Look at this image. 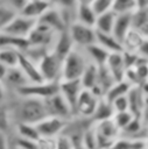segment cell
I'll return each instance as SVG.
<instances>
[{"label": "cell", "instance_id": "cell-46", "mask_svg": "<svg viewBox=\"0 0 148 149\" xmlns=\"http://www.w3.org/2000/svg\"><path fill=\"white\" fill-rule=\"evenodd\" d=\"M141 90H142V92H143V94L145 95H148V80H146L141 86Z\"/></svg>", "mask_w": 148, "mask_h": 149}, {"label": "cell", "instance_id": "cell-34", "mask_svg": "<svg viewBox=\"0 0 148 149\" xmlns=\"http://www.w3.org/2000/svg\"><path fill=\"white\" fill-rule=\"evenodd\" d=\"M52 7L62 10H76L78 6V0H48Z\"/></svg>", "mask_w": 148, "mask_h": 149}, {"label": "cell", "instance_id": "cell-32", "mask_svg": "<svg viewBox=\"0 0 148 149\" xmlns=\"http://www.w3.org/2000/svg\"><path fill=\"white\" fill-rule=\"evenodd\" d=\"M17 14L19 13L14 10L13 8L0 3V34L3 33V30L8 27V24L13 21V19Z\"/></svg>", "mask_w": 148, "mask_h": 149}, {"label": "cell", "instance_id": "cell-20", "mask_svg": "<svg viewBox=\"0 0 148 149\" xmlns=\"http://www.w3.org/2000/svg\"><path fill=\"white\" fill-rule=\"evenodd\" d=\"M133 28V14H121L117 15L114 28L112 34L114 35L115 38H118L121 43L122 40L125 38L126 34Z\"/></svg>", "mask_w": 148, "mask_h": 149}, {"label": "cell", "instance_id": "cell-50", "mask_svg": "<svg viewBox=\"0 0 148 149\" xmlns=\"http://www.w3.org/2000/svg\"><path fill=\"white\" fill-rule=\"evenodd\" d=\"M9 149H20V148H17V147H15V146L10 144V148H9Z\"/></svg>", "mask_w": 148, "mask_h": 149}, {"label": "cell", "instance_id": "cell-27", "mask_svg": "<svg viewBox=\"0 0 148 149\" xmlns=\"http://www.w3.org/2000/svg\"><path fill=\"white\" fill-rule=\"evenodd\" d=\"M29 47V42L26 38H17L7 34H0V48H12L23 52Z\"/></svg>", "mask_w": 148, "mask_h": 149}, {"label": "cell", "instance_id": "cell-38", "mask_svg": "<svg viewBox=\"0 0 148 149\" xmlns=\"http://www.w3.org/2000/svg\"><path fill=\"white\" fill-rule=\"evenodd\" d=\"M13 146L20 148V149H37V141H31V140H26L19 136H14L13 140Z\"/></svg>", "mask_w": 148, "mask_h": 149}, {"label": "cell", "instance_id": "cell-49", "mask_svg": "<svg viewBox=\"0 0 148 149\" xmlns=\"http://www.w3.org/2000/svg\"><path fill=\"white\" fill-rule=\"evenodd\" d=\"M76 149H86V148H85V147H84V146H83V144L80 143V144H78V146H76Z\"/></svg>", "mask_w": 148, "mask_h": 149}, {"label": "cell", "instance_id": "cell-14", "mask_svg": "<svg viewBox=\"0 0 148 149\" xmlns=\"http://www.w3.org/2000/svg\"><path fill=\"white\" fill-rule=\"evenodd\" d=\"M2 84L5 85V87L7 88L8 92H16L19 88H21L30 83L27 79V77L24 76V73L20 70V68L16 66V68L8 69Z\"/></svg>", "mask_w": 148, "mask_h": 149}, {"label": "cell", "instance_id": "cell-13", "mask_svg": "<svg viewBox=\"0 0 148 149\" xmlns=\"http://www.w3.org/2000/svg\"><path fill=\"white\" fill-rule=\"evenodd\" d=\"M50 7H51V5L48 0H27L19 14L38 21V19Z\"/></svg>", "mask_w": 148, "mask_h": 149}, {"label": "cell", "instance_id": "cell-11", "mask_svg": "<svg viewBox=\"0 0 148 149\" xmlns=\"http://www.w3.org/2000/svg\"><path fill=\"white\" fill-rule=\"evenodd\" d=\"M66 125H68V121L65 120H62L55 116H47L45 119H43L36 125V128L41 137L56 139L58 135H61L64 132Z\"/></svg>", "mask_w": 148, "mask_h": 149}, {"label": "cell", "instance_id": "cell-52", "mask_svg": "<svg viewBox=\"0 0 148 149\" xmlns=\"http://www.w3.org/2000/svg\"><path fill=\"white\" fill-rule=\"evenodd\" d=\"M143 149H147V148H146V147H145V148H143Z\"/></svg>", "mask_w": 148, "mask_h": 149}, {"label": "cell", "instance_id": "cell-6", "mask_svg": "<svg viewBox=\"0 0 148 149\" xmlns=\"http://www.w3.org/2000/svg\"><path fill=\"white\" fill-rule=\"evenodd\" d=\"M38 69L44 81L59 83L62 80V68L63 59L56 56L52 51H49L40 62Z\"/></svg>", "mask_w": 148, "mask_h": 149}, {"label": "cell", "instance_id": "cell-15", "mask_svg": "<svg viewBox=\"0 0 148 149\" xmlns=\"http://www.w3.org/2000/svg\"><path fill=\"white\" fill-rule=\"evenodd\" d=\"M105 66L111 72V74L115 79V81H121L125 79V73H126L127 66H126L122 52L111 54Z\"/></svg>", "mask_w": 148, "mask_h": 149}, {"label": "cell", "instance_id": "cell-1", "mask_svg": "<svg viewBox=\"0 0 148 149\" xmlns=\"http://www.w3.org/2000/svg\"><path fill=\"white\" fill-rule=\"evenodd\" d=\"M10 120L13 123H30L37 125L40 121L48 116V112L43 100L20 97L13 92H9L6 101Z\"/></svg>", "mask_w": 148, "mask_h": 149}, {"label": "cell", "instance_id": "cell-24", "mask_svg": "<svg viewBox=\"0 0 148 149\" xmlns=\"http://www.w3.org/2000/svg\"><path fill=\"white\" fill-rule=\"evenodd\" d=\"M97 43L106 49L110 54L114 52H122V43L114 37L113 34H103V33H97Z\"/></svg>", "mask_w": 148, "mask_h": 149}, {"label": "cell", "instance_id": "cell-19", "mask_svg": "<svg viewBox=\"0 0 148 149\" xmlns=\"http://www.w3.org/2000/svg\"><path fill=\"white\" fill-rule=\"evenodd\" d=\"M83 50L85 51V54L89 58V62L97 65L98 68L105 66L106 62H107V59L111 55L106 49L100 47L98 43H94V44H92V45H90V47H87Z\"/></svg>", "mask_w": 148, "mask_h": 149}, {"label": "cell", "instance_id": "cell-39", "mask_svg": "<svg viewBox=\"0 0 148 149\" xmlns=\"http://www.w3.org/2000/svg\"><path fill=\"white\" fill-rule=\"evenodd\" d=\"M37 149H56V140L41 137L37 141Z\"/></svg>", "mask_w": 148, "mask_h": 149}, {"label": "cell", "instance_id": "cell-7", "mask_svg": "<svg viewBox=\"0 0 148 149\" xmlns=\"http://www.w3.org/2000/svg\"><path fill=\"white\" fill-rule=\"evenodd\" d=\"M43 101H44V105L48 112V116L59 118L65 121H70L71 119L75 118L73 109L68 104V101L62 97L59 92Z\"/></svg>", "mask_w": 148, "mask_h": 149}, {"label": "cell", "instance_id": "cell-2", "mask_svg": "<svg viewBox=\"0 0 148 149\" xmlns=\"http://www.w3.org/2000/svg\"><path fill=\"white\" fill-rule=\"evenodd\" d=\"M89 63L85 51L83 49L75 48L63 59L62 80H80Z\"/></svg>", "mask_w": 148, "mask_h": 149}, {"label": "cell", "instance_id": "cell-47", "mask_svg": "<svg viewBox=\"0 0 148 149\" xmlns=\"http://www.w3.org/2000/svg\"><path fill=\"white\" fill-rule=\"evenodd\" d=\"M94 0H78L79 3H86V5H92Z\"/></svg>", "mask_w": 148, "mask_h": 149}, {"label": "cell", "instance_id": "cell-21", "mask_svg": "<svg viewBox=\"0 0 148 149\" xmlns=\"http://www.w3.org/2000/svg\"><path fill=\"white\" fill-rule=\"evenodd\" d=\"M145 35L136 30L135 28H132L125 36V38L122 40V48L124 51L126 52H132V54H138L139 48L141 47L143 40H145Z\"/></svg>", "mask_w": 148, "mask_h": 149}, {"label": "cell", "instance_id": "cell-36", "mask_svg": "<svg viewBox=\"0 0 148 149\" xmlns=\"http://www.w3.org/2000/svg\"><path fill=\"white\" fill-rule=\"evenodd\" d=\"M113 3H114V0H94L91 6L93 7L94 12L99 15L101 13L112 10Z\"/></svg>", "mask_w": 148, "mask_h": 149}, {"label": "cell", "instance_id": "cell-10", "mask_svg": "<svg viewBox=\"0 0 148 149\" xmlns=\"http://www.w3.org/2000/svg\"><path fill=\"white\" fill-rule=\"evenodd\" d=\"M37 21L26 17L21 14H17L13 21L8 24V27L3 30V34L17 37V38H26L28 40L29 35L31 34V31L34 30L35 26H36Z\"/></svg>", "mask_w": 148, "mask_h": 149}, {"label": "cell", "instance_id": "cell-18", "mask_svg": "<svg viewBox=\"0 0 148 149\" xmlns=\"http://www.w3.org/2000/svg\"><path fill=\"white\" fill-rule=\"evenodd\" d=\"M76 47L73 45V42H72V40H71L68 30H65V31L58 34V36L56 38V42H55L51 51L56 56H58L61 59H64Z\"/></svg>", "mask_w": 148, "mask_h": 149}, {"label": "cell", "instance_id": "cell-42", "mask_svg": "<svg viewBox=\"0 0 148 149\" xmlns=\"http://www.w3.org/2000/svg\"><path fill=\"white\" fill-rule=\"evenodd\" d=\"M10 148V142L7 133L0 132V149H9Z\"/></svg>", "mask_w": 148, "mask_h": 149}, {"label": "cell", "instance_id": "cell-45", "mask_svg": "<svg viewBox=\"0 0 148 149\" xmlns=\"http://www.w3.org/2000/svg\"><path fill=\"white\" fill-rule=\"evenodd\" d=\"M136 2H138V8L139 9L148 8V0H136Z\"/></svg>", "mask_w": 148, "mask_h": 149}, {"label": "cell", "instance_id": "cell-9", "mask_svg": "<svg viewBox=\"0 0 148 149\" xmlns=\"http://www.w3.org/2000/svg\"><path fill=\"white\" fill-rule=\"evenodd\" d=\"M100 99L101 98L97 97L92 91L84 88L75 106V116L92 120V116L96 112V108Z\"/></svg>", "mask_w": 148, "mask_h": 149}, {"label": "cell", "instance_id": "cell-43", "mask_svg": "<svg viewBox=\"0 0 148 149\" xmlns=\"http://www.w3.org/2000/svg\"><path fill=\"white\" fill-rule=\"evenodd\" d=\"M8 95H9V92L7 91L5 85L2 83H0V105L6 104V101L8 99Z\"/></svg>", "mask_w": 148, "mask_h": 149}, {"label": "cell", "instance_id": "cell-51", "mask_svg": "<svg viewBox=\"0 0 148 149\" xmlns=\"http://www.w3.org/2000/svg\"><path fill=\"white\" fill-rule=\"evenodd\" d=\"M146 148L148 149V139H146Z\"/></svg>", "mask_w": 148, "mask_h": 149}, {"label": "cell", "instance_id": "cell-35", "mask_svg": "<svg viewBox=\"0 0 148 149\" xmlns=\"http://www.w3.org/2000/svg\"><path fill=\"white\" fill-rule=\"evenodd\" d=\"M56 149H76V144L71 136L65 133H62L56 139Z\"/></svg>", "mask_w": 148, "mask_h": 149}, {"label": "cell", "instance_id": "cell-28", "mask_svg": "<svg viewBox=\"0 0 148 149\" xmlns=\"http://www.w3.org/2000/svg\"><path fill=\"white\" fill-rule=\"evenodd\" d=\"M98 71L99 68L92 63H89L86 70L84 71L80 83L85 90H93L98 84Z\"/></svg>", "mask_w": 148, "mask_h": 149}, {"label": "cell", "instance_id": "cell-5", "mask_svg": "<svg viewBox=\"0 0 148 149\" xmlns=\"http://www.w3.org/2000/svg\"><path fill=\"white\" fill-rule=\"evenodd\" d=\"M68 33L76 48L85 49L97 43V30L94 29V27L85 26L75 21L68 28Z\"/></svg>", "mask_w": 148, "mask_h": 149}, {"label": "cell", "instance_id": "cell-41", "mask_svg": "<svg viewBox=\"0 0 148 149\" xmlns=\"http://www.w3.org/2000/svg\"><path fill=\"white\" fill-rule=\"evenodd\" d=\"M138 55L145 59H148V37H145L141 47L139 48V51H138Z\"/></svg>", "mask_w": 148, "mask_h": 149}, {"label": "cell", "instance_id": "cell-33", "mask_svg": "<svg viewBox=\"0 0 148 149\" xmlns=\"http://www.w3.org/2000/svg\"><path fill=\"white\" fill-rule=\"evenodd\" d=\"M134 118H135V116H134L129 111H126V112L115 113L114 116H113V121H114V123L117 125V127H118V128L121 130V133H122V130L127 128V126L133 121Z\"/></svg>", "mask_w": 148, "mask_h": 149}, {"label": "cell", "instance_id": "cell-30", "mask_svg": "<svg viewBox=\"0 0 148 149\" xmlns=\"http://www.w3.org/2000/svg\"><path fill=\"white\" fill-rule=\"evenodd\" d=\"M132 87H133V86H132L129 83H127L126 80L117 81V83L107 91V93L105 94L104 98H105L107 101L112 102V101L115 100L117 98L122 97V95H126V94L129 92V90H131Z\"/></svg>", "mask_w": 148, "mask_h": 149}, {"label": "cell", "instance_id": "cell-22", "mask_svg": "<svg viewBox=\"0 0 148 149\" xmlns=\"http://www.w3.org/2000/svg\"><path fill=\"white\" fill-rule=\"evenodd\" d=\"M97 16H98V14L94 12V9L91 5L78 3L77 9H76V21L77 22L83 23L85 26L94 27Z\"/></svg>", "mask_w": 148, "mask_h": 149}, {"label": "cell", "instance_id": "cell-37", "mask_svg": "<svg viewBox=\"0 0 148 149\" xmlns=\"http://www.w3.org/2000/svg\"><path fill=\"white\" fill-rule=\"evenodd\" d=\"M111 104H112L113 109H114V112H115V113L129 111V102H128L127 94H126V95H122V97L117 98V99H115V100H113Z\"/></svg>", "mask_w": 148, "mask_h": 149}, {"label": "cell", "instance_id": "cell-48", "mask_svg": "<svg viewBox=\"0 0 148 149\" xmlns=\"http://www.w3.org/2000/svg\"><path fill=\"white\" fill-rule=\"evenodd\" d=\"M145 123H146V139H148V121H146Z\"/></svg>", "mask_w": 148, "mask_h": 149}, {"label": "cell", "instance_id": "cell-44", "mask_svg": "<svg viewBox=\"0 0 148 149\" xmlns=\"http://www.w3.org/2000/svg\"><path fill=\"white\" fill-rule=\"evenodd\" d=\"M7 71H8V68L0 63V83H2L5 80V77L7 74Z\"/></svg>", "mask_w": 148, "mask_h": 149}, {"label": "cell", "instance_id": "cell-31", "mask_svg": "<svg viewBox=\"0 0 148 149\" xmlns=\"http://www.w3.org/2000/svg\"><path fill=\"white\" fill-rule=\"evenodd\" d=\"M136 0H114L112 10L117 15L121 14H134L138 10Z\"/></svg>", "mask_w": 148, "mask_h": 149}, {"label": "cell", "instance_id": "cell-3", "mask_svg": "<svg viewBox=\"0 0 148 149\" xmlns=\"http://www.w3.org/2000/svg\"><path fill=\"white\" fill-rule=\"evenodd\" d=\"M93 129L97 139V149H110L121 137V130L113 119L93 122Z\"/></svg>", "mask_w": 148, "mask_h": 149}, {"label": "cell", "instance_id": "cell-12", "mask_svg": "<svg viewBox=\"0 0 148 149\" xmlns=\"http://www.w3.org/2000/svg\"><path fill=\"white\" fill-rule=\"evenodd\" d=\"M84 90L80 80H61L59 81V93L68 101L75 113V106L77 100Z\"/></svg>", "mask_w": 148, "mask_h": 149}, {"label": "cell", "instance_id": "cell-8", "mask_svg": "<svg viewBox=\"0 0 148 149\" xmlns=\"http://www.w3.org/2000/svg\"><path fill=\"white\" fill-rule=\"evenodd\" d=\"M57 36H58V33L47 27L45 24L37 22L34 30L28 37V42H29V45L42 47V48H47L51 50L56 42Z\"/></svg>", "mask_w": 148, "mask_h": 149}, {"label": "cell", "instance_id": "cell-29", "mask_svg": "<svg viewBox=\"0 0 148 149\" xmlns=\"http://www.w3.org/2000/svg\"><path fill=\"white\" fill-rule=\"evenodd\" d=\"M20 56H21V51L16 49L0 48V63L7 66L8 69L19 66Z\"/></svg>", "mask_w": 148, "mask_h": 149}, {"label": "cell", "instance_id": "cell-26", "mask_svg": "<svg viewBox=\"0 0 148 149\" xmlns=\"http://www.w3.org/2000/svg\"><path fill=\"white\" fill-rule=\"evenodd\" d=\"M14 132L15 135L26 140H31V141H38L41 139L38 130L36 128V125H30V123H15L14 126Z\"/></svg>", "mask_w": 148, "mask_h": 149}, {"label": "cell", "instance_id": "cell-17", "mask_svg": "<svg viewBox=\"0 0 148 149\" xmlns=\"http://www.w3.org/2000/svg\"><path fill=\"white\" fill-rule=\"evenodd\" d=\"M19 68L24 73L29 83H41L44 81L42 78V74L40 72L38 65L33 62L30 58H28L23 52H21L20 61H19Z\"/></svg>", "mask_w": 148, "mask_h": 149}, {"label": "cell", "instance_id": "cell-4", "mask_svg": "<svg viewBox=\"0 0 148 149\" xmlns=\"http://www.w3.org/2000/svg\"><path fill=\"white\" fill-rule=\"evenodd\" d=\"M59 92V83L51 81H41V83H30L26 86L19 88L16 92H13L20 97L35 98L40 100H45Z\"/></svg>", "mask_w": 148, "mask_h": 149}, {"label": "cell", "instance_id": "cell-40", "mask_svg": "<svg viewBox=\"0 0 148 149\" xmlns=\"http://www.w3.org/2000/svg\"><path fill=\"white\" fill-rule=\"evenodd\" d=\"M27 0H0V3L8 6L10 8H13L14 10H16L17 13H20V10L22 9V7L24 6Z\"/></svg>", "mask_w": 148, "mask_h": 149}, {"label": "cell", "instance_id": "cell-23", "mask_svg": "<svg viewBox=\"0 0 148 149\" xmlns=\"http://www.w3.org/2000/svg\"><path fill=\"white\" fill-rule=\"evenodd\" d=\"M115 19H117V14L113 10L101 13L97 16L94 29L97 30V33L112 34L113 28H114V23H115Z\"/></svg>", "mask_w": 148, "mask_h": 149}, {"label": "cell", "instance_id": "cell-25", "mask_svg": "<svg viewBox=\"0 0 148 149\" xmlns=\"http://www.w3.org/2000/svg\"><path fill=\"white\" fill-rule=\"evenodd\" d=\"M115 112L113 109V106L110 101H107L105 98H101L98 102V106L96 108V112L92 116L93 122H99V121H105L113 119Z\"/></svg>", "mask_w": 148, "mask_h": 149}, {"label": "cell", "instance_id": "cell-16", "mask_svg": "<svg viewBox=\"0 0 148 149\" xmlns=\"http://www.w3.org/2000/svg\"><path fill=\"white\" fill-rule=\"evenodd\" d=\"M129 102V112L136 116L142 118L145 113V94L140 86H133L127 93Z\"/></svg>", "mask_w": 148, "mask_h": 149}]
</instances>
